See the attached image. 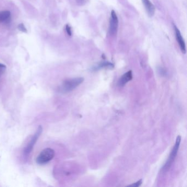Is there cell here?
<instances>
[{"label":"cell","mask_w":187,"mask_h":187,"mask_svg":"<svg viewBox=\"0 0 187 187\" xmlns=\"http://www.w3.org/2000/svg\"><path fill=\"white\" fill-rule=\"evenodd\" d=\"M84 81V78H75L66 79L63 81L59 89L60 92L62 94H67L73 91L81 84Z\"/></svg>","instance_id":"6da1fadb"},{"label":"cell","mask_w":187,"mask_h":187,"mask_svg":"<svg viewBox=\"0 0 187 187\" xmlns=\"http://www.w3.org/2000/svg\"><path fill=\"white\" fill-rule=\"evenodd\" d=\"M55 151L50 148L45 149L41 151L36 159V162L40 165L47 164L55 157Z\"/></svg>","instance_id":"7a4b0ae2"},{"label":"cell","mask_w":187,"mask_h":187,"mask_svg":"<svg viewBox=\"0 0 187 187\" xmlns=\"http://www.w3.org/2000/svg\"><path fill=\"white\" fill-rule=\"evenodd\" d=\"M180 141H181V137L180 136H178L176 139V143L175 144V146L171 151L170 155L169 156V159L167 160L166 162L164 165L162 167V170L164 172H166L169 170V169L171 167V165L173 164L174 160L176 158V156L178 153L179 147L180 146Z\"/></svg>","instance_id":"3957f363"},{"label":"cell","mask_w":187,"mask_h":187,"mask_svg":"<svg viewBox=\"0 0 187 187\" xmlns=\"http://www.w3.org/2000/svg\"><path fill=\"white\" fill-rule=\"evenodd\" d=\"M42 130H43V128L42 127V126H39L36 132L35 133V134L32 136L31 139H30V141H29L27 146H25V148L24 149V155H25V156H27L31 152L35 144L37 141L40 136H41V133L42 132Z\"/></svg>","instance_id":"277c9868"},{"label":"cell","mask_w":187,"mask_h":187,"mask_svg":"<svg viewBox=\"0 0 187 187\" xmlns=\"http://www.w3.org/2000/svg\"><path fill=\"white\" fill-rule=\"evenodd\" d=\"M119 21L116 12L114 10L112 11L110 20L109 33L112 36H115L117 32Z\"/></svg>","instance_id":"5b68a950"},{"label":"cell","mask_w":187,"mask_h":187,"mask_svg":"<svg viewBox=\"0 0 187 187\" xmlns=\"http://www.w3.org/2000/svg\"><path fill=\"white\" fill-rule=\"evenodd\" d=\"M174 28H175V34H176V40L177 41L178 44H179V46L180 47V50L183 53L185 54L186 53V47H185V40L183 38L180 30L177 27V26L174 25Z\"/></svg>","instance_id":"8992f818"},{"label":"cell","mask_w":187,"mask_h":187,"mask_svg":"<svg viewBox=\"0 0 187 187\" xmlns=\"http://www.w3.org/2000/svg\"><path fill=\"white\" fill-rule=\"evenodd\" d=\"M146 13L149 17H152L155 12V7L154 5L151 2L150 0H141Z\"/></svg>","instance_id":"52a82bcc"},{"label":"cell","mask_w":187,"mask_h":187,"mask_svg":"<svg viewBox=\"0 0 187 187\" xmlns=\"http://www.w3.org/2000/svg\"><path fill=\"white\" fill-rule=\"evenodd\" d=\"M132 71L129 70L120 78L118 81V85L120 87H123L127 82L132 80Z\"/></svg>","instance_id":"ba28073f"},{"label":"cell","mask_w":187,"mask_h":187,"mask_svg":"<svg viewBox=\"0 0 187 187\" xmlns=\"http://www.w3.org/2000/svg\"><path fill=\"white\" fill-rule=\"evenodd\" d=\"M114 68V64L109 62H101L99 64H97L96 66L92 68V70L97 71L102 69H112Z\"/></svg>","instance_id":"9c48e42d"},{"label":"cell","mask_w":187,"mask_h":187,"mask_svg":"<svg viewBox=\"0 0 187 187\" xmlns=\"http://www.w3.org/2000/svg\"><path fill=\"white\" fill-rule=\"evenodd\" d=\"M11 18V13L8 11L0 12V23L8 22Z\"/></svg>","instance_id":"30bf717a"},{"label":"cell","mask_w":187,"mask_h":187,"mask_svg":"<svg viewBox=\"0 0 187 187\" xmlns=\"http://www.w3.org/2000/svg\"><path fill=\"white\" fill-rule=\"evenodd\" d=\"M141 183H142V180L141 179V180H138L137 182L135 183L132 184V185H128V187H139V186L141 185Z\"/></svg>","instance_id":"8fae6325"},{"label":"cell","mask_w":187,"mask_h":187,"mask_svg":"<svg viewBox=\"0 0 187 187\" xmlns=\"http://www.w3.org/2000/svg\"><path fill=\"white\" fill-rule=\"evenodd\" d=\"M18 28L19 30L21 31H22V32H27V30H26V27H25L24 25L23 24H22V23H21V24H20L18 25Z\"/></svg>","instance_id":"7c38bea8"},{"label":"cell","mask_w":187,"mask_h":187,"mask_svg":"<svg viewBox=\"0 0 187 187\" xmlns=\"http://www.w3.org/2000/svg\"><path fill=\"white\" fill-rule=\"evenodd\" d=\"M6 69V66L5 65L0 63V75L5 73V71Z\"/></svg>","instance_id":"4fadbf2b"},{"label":"cell","mask_w":187,"mask_h":187,"mask_svg":"<svg viewBox=\"0 0 187 187\" xmlns=\"http://www.w3.org/2000/svg\"><path fill=\"white\" fill-rule=\"evenodd\" d=\"M65 29H66V32H67V34H68V35L71 36L72 31H71V29L70 26L67 24L66 26H65Z\"/></svg>","instance_id":"5bb4252c"}]
</instances>
